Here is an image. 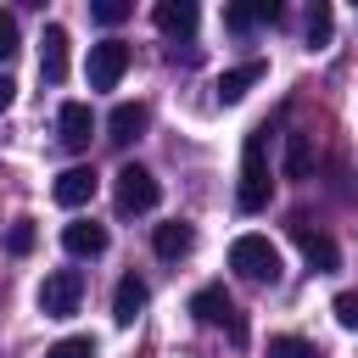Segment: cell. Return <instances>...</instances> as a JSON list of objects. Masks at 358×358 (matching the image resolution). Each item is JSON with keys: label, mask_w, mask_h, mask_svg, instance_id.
<instances>
[{"label": "cell", "mask_w": 358, "mask_h": 358, "mask_svg": "<svg viewBox=\"0 0 358 358\" xmlns=\"http://www.w3.org/2000/svg\"><path fill=\"white\" fill-rule=\"evenodd\" d=\"M39 78L45 84H62L67 78V28L62 22H50L45 39H39Z\"/></svg>", "instance_id": "cell-9"}, {"label": "cell", "mask_w": 358, "mask_h": 358, "mask_svg": "<svg viewBox=\"0 0 358 358\" xmlns=\"http://www.w3.org/2000/svg\"><path fill=\"white\" fill-rule=\"evenodd\" d=\"M190 313H196L201 324L224 330L235 347H246V319H241V308L229 302V291H224V285H201V291L190 296Z\"/></svg>", "instance_id": "cell-3"}, {"label": "cell", "mask_w": 358, "mask_h": 358, "mask_svg": "<svg viewBox=\"0 0 358 358\" xmlns=\"http://www.w3.org/2000/svg\"><path fill=\"white\" fill-rule=\"evenodd\" d=\"M229 268L241 280H257V285H274L280 280V246L268 235H235L229 241Z\"/></svg>", "instance_id": "cell-1"}, {"label": "cell", "mask_w": 358, "mask_h": 358, "mask_svg": "<svg viewBox=\"0 0 358 358\" xmlns=\"http://www.w3.org/2000/svg\"><path fill=\"white\" fill-rule=\"evenodd\" d=\"M112 201H117V213H151V207L162 201V185H157L140 162H123L117 179H112Z\"/></svg>", "instance_id": "cell-4"}, {"label": "cell", "mask_w": 358, "mask_h": 358, "mask_svg": "<svg viewBox=\"0 0 358 358\" xmlns=\"http://www.w3.org/2000/svg\"><path fill=\"white\" fill-rule=\"evenodd\" d=\"M11 56H17V17L0 11V62H11Z\"/></svg>", "instance_id": "cell-24"}, {"label": "cell", "mask_w": 358, "mask_h": 358, "mask_svg": "<svg viewBox=\"0 0 358 358\" xmlns=\"http://www.w3.org/2000/svg\"><path fill=\"white\" fill-rule=\"evenodd\" d=\"M291 235L302 241V257H308V268H313V274H330V268L341 263V246H336L330 235L308 229V218H291Z\"/></svg>", "instance_id": "cell-7"}, {"label": "cell", "mask_w": 358, "mask_h": 358, "mask_svg": "<svg viewBox=\"0 0 358 358\" xmlns=\"http://www.w3.org/2000/svg\"><path fill=\"white\" fill-rule=\"evenodd\" d=\"M145 296H151V291H145V280H140V274H123V280H117V291H112V319H117V324H134V319H140V308H145Z\"/></svg>", "instance_id": "cell-15"}, {"label": "cell", "mask_w": 358, "mask_h": 358, "mask_svg": "<svg viewBox=\"0 0 358 358\" xmlns=\"http://www.w3.org/2000/svg\"><path fill=\"white\" fill-rule=\"evenodd\" d=\"M190 246H196V229H190L185 218H168V224H157V235H151V252H157L162 263L190 257Z\"/></svg>", "instance_id": "cell-11"}, {"label": "cell", "mask_w": 358, "mask_h": 358, "mask_svg": "<svg viewBox=\"0 0 358 358\" xmlns=\"http://www.w3.org/2000/svg\"><path fill=\"white\" fill-rule=\"evenodd\" d=\"M151 22H157L168 39H190V34H196V22H201V11H196V0H157Z\"/></svg>", "instance_id": "cell-8"}, {"label": "cell", "mask_w": 358, "mask_h": 358, "mask_svg": "<svg viewBox=\"0 0 358 358\" xmlns=\"http://www.w3.org/2000/svg\"><path fill=\"white\" fill-rule=\"evenodd\" d=\"M336 319H341L347 330H358V291H341V296H336Z\"/></svg>", "instance_id": "cell-25"}, {"label": "cell", "mask_w": 358, "mask_h": 358, "mask_svg": "<svg viewBox=\"0 0 358 358\" xmlns=\"http://www.w3.org/2000/svg\"><path fill=\"white\" fill-rule=\"evenodd\" d=\"M263 73H268L263 62H241V67L218 73V101H224V106H235V101H241V95H246V90H252V84H257Z\"/></svg>", "instance_id": "cell-17"}, {"label": "cell", "mask_w": 358, "mask_h": 358, "mask_svg": "<svg viewBox=\"0 0 358 358\" xmlns=\"http://www.w3.org/2000/svg\"><path fill=\"white\" fill-rule=\"evenodd\" d=\"M78 296H84V274H78V268H56V274L39 280V308H45V319L78 313Z\"/></svg>", "instance_id": "cell-5"}, {"label": "cell", "mask_w": 358, "mask_h": 358, "mask_svg": "<svg viewBox=\"0 0 358 358\" xmlns=\"http://www.w3.org/2000/svg\"><path fill=\"white\" fill-rule=\"evenodd\" d=\"M129 11H134V6H129V0H95V6H90V17H95V22H101V28H117V22H123V17H129Z\"/></svg>", "instance_id": "cell-23"}, {"label": "cell", "mask_w": 358, "mask_h": 358, "mask_svg": "<svg viewBox=\"0 0 358 358\" xmlns=\"http://www.w3.org/2000/svg\"><path fill=\"white\" fill-rule=\"evenodd\" d=\"M330 34H336V11H330L324 0H313V11H308V45H313V50H324V45H330Z\"/></svg>", "instance_id": "cell-19"}, {"label": "cell", "mask_w": 358, "mask_h": 358, "mask_svg": "<svg viewBox=\"0 0 358 358\" xmlns=\"http://www.w3.org/2000/svg\"><path fill=\"white\" fill-rule=\"evenodd\" d=\"M268 358H319V347L302 336H268Z\"/></svg>", "instance_id": "cell-20"}, {"label": "cell", "mask_w": 358, "mask_h": 358, "mask_svg": "<svg viewBox=\"0 0 358 358\" xmlns=\"http://www.w3.org/2000/svg\"><path fill=\"white\" fill-rule=\"evenodd\" d=\"M280 17V6L274 0H252V6H224V28L229 34H252L257 22H274Z\"/></svg>", "instance_id": "cell-16"}, {"label": "cell", "mask_w": 358, "mask_h": 358, "mask_svg": "<svg viewBox=\"0 0 358 358\" xmlns=\"http://www.w3.org/2000/svg\"><path fill=\"white\" fill-rule=\"evenodd\" d=\"M34 241H39V235H34V218H17V224L6 229V252H11V257H28Z\"/></svg>", "instance_id": "cell-21"}, {"label": "cell", "mask_w": 358, "mask_h": 358, "mask_svg": "<svg viewBox=\"0 0 358 358\" xmlns=\"http://www.w3.org/2000/svg\"><path fill=\"white\" fill-rule=\"evenodd\" d=\"M56 129H62V145H67V151H84L90 134H95V112H90L84 101H67V106L56 112Z\"/></svg>", "instance_id": "cell-10"}, {"label": "cell", "mask_w": 358, "mask_h": 358, "mask_svg": "<svg viewBox=\"0 0 358 358\" xmlns=\"http://www.w3.org/2000/svg\"><path fill=\"white\" fill-rule=\"evenodd\" d=\"M45 358H95V336H62Z\"/></svg>", "instance_id": "cell-22"}, {"label": "cell", "mask_w": 358, "mask_h": 358, "mask_svg": "<svg viewBox=\"0 0 358 358\" xmlns=\"http://www.w3.org/2000/svg\"><path fill=\"white\" fill-rule=\"evenodd\" d=\"M62 246H67L73 257H101V252H106V224H95V218H73V224L62 229Z\"/></svg>", "instance_id": "cell-13"}, {"label": "cell", "mask_w": 358, "mask_h": 358, "mask_svg": "<svg viewBox=\"0 0 358 358\" xmlns=\"http://www.w3.org/2000/svg\"><path fill=\"white\" fill-rule=\"evenodd\" d=\"M95 168H67V173H56V185H50V196H56V207H84L90 196H95Z\"/></svg>", "instance_id": "cell-12"}, {"label": "cell", "mask_w": 358, "mask_h": 358, "mask_svg": "<svg viewBox=\"0 0 358 358\" xmlns=\"http://www.w3.org/2000/svg\"><path fill=\"white\" fill-rule=\"evenodd\" d=\"M263 134H268V129H252V134H246V145H241V190H235L241 213H263V207H268V162H263Z\"/></svg>", "instance_id": "cell-2"}, {"label": "cell", "mask_w": 358, "mask_h": 358, "mask_svg": "<svg viewBox=\"0 0 358 358\" xmlns=\"http://www.w3.org/2000/svg\"><path fill=\"white\" fill-rule=\"evenodd\" d=\"M145 117H151V112H145L140 101H123V106H112V117H106V129H112V134H106V140H112V145H129V140H140V134H145Z\"/></svg>", "instance_id": "cell-14"}, {"label": "cell", "mask_w": 358, "mask_h": 358, "mask_svg": "<svg viewBox=\"0 0 358 358\" xmlns=\"http://www.w3.org/2000/svg\"><path fill=\"white\" fill-rule=\"evenodd\" d=\"M123 73H129V45H123V39L90 45V90H117Z\"/></svg>", "instance_id": "cell-6"}, {"label": "cell", "mask_w": 358, "mask_h": 358, "mask_svg": "<svg viewBox=\"0 0 358 358\" xmlns=\"http://www.w3.org/2000/svg\"><path fill=\"white\" fill-rule=\"evenodd\" d=\"M11 101H17V84H11V78H6V73H0V112H6V106H11Z\"/></svg>", "instance_id": "cell-26"}, {"label": "cell", "mask_w": 358, "mask_h": 358, "mask_svg": "<svg viewBox=\"0 0 358 358\" xmlns=\"http://www.w3.org/2000/svg\"><path fill=\"white\" fill-rule=\"evenodd\" d=\"M313 173V134L291 129L285 134V179H308Z\"/></svg>", "instance_id": "cell-18"}]
</instances>
